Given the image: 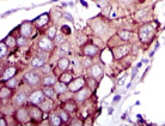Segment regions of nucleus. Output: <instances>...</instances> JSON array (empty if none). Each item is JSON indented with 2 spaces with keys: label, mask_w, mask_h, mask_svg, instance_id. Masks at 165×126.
I'll return each instance as SVG.
<instances>
[{
  "label": "nucleus",
  "mask_w": 165,
  "mask_h": 126,
  "mask_svg": "<svg viewBox=\"0 0 165 126\" xmlns=\"http://www.w3.org/2000/svg\"><path fill=\"white\" fill-rule=\"evenodd\" d=\"M154 31V28L151 25V24H145L140 28L139 30V37H140V41L142 43H146L147 40H150V37L152 36Z\"/></svg>",
  "instance_id": "f257e3e1"
},
{
  "label": "nucleus",
  "mask_w": 165,
  "mask_h": 126,
  "mask_svg": "<svg viewBox=\"0 0 165 126\" xmlns=\"http://www.w3.org/2000/svg\"><path fill=\"white\" fill-rule=\"evenodd\" d=\"M38 47L42 52H52L54 49V42L48 36H42L38 40Z\"/></svg>",
  "instance_id": "f03ea898"
},
{
  "label": "nucleus",
  "mask_w": 165,
  "mask_h": 126,
  "mask_svg": "<svg viewBox=\"0 0 165 126\" xmlns=\"http://www.w3.org/2000/svg\"><path fill=\"white\" fill-rule=\"evenodd\" d=\"M130 52V46L129 45H122L119 47H115L113 49V54L115 59H122L123 56H126Z\"/></svg>",
  "instance_id": "7ed1b4c3"
},
{
  "label": "nucleus",
  "mask_w": 165,
  "mask_h": 126,
  "mask_svg": "<svg viewBox=\"0 0 165 126\" xmlns=\"http://www.w3.org/2000/svg\"><path fill=\"white\" fill-rule=\"evenodd\" d=\"M85 84H86V81L83 78V77H78V78L73 79L68 84V90L71 93H77V91H79L81 88H84Z\"/></svg>",
  "instance_id": "20e7f679"
},
{
  "label": "nucleus",
  "mask_w": 165,
  "mask_h": 126,
  "mask_svg": "<svg viewBox=\"0 0 165 126\" xmlns=\"http://www.w3.org/2000/svg\"><path fill=\"white\" fill-rule=\"evenodd\" d=\"M90 95H91V89L90 88H81L79 91H77L75 95H74V99L77 102H80L83 103L84 101H86L87 99L90 97Z\"/></svg>",
  "instance_id": "39448f33"
},
{
  "label": "nucleus",
  "mask_w": 165,
  "mask_h": 126,
  "mask_svg": "<svg viewBox=\"0 0 165 126\" xmlns=\"http://www.w3.org/2000/svg\"><path fill=\"white\" fill-rule=\"evenodd\" d=\"M46 97V95L43 93V90H35L30 94V96H29V100H30V102L32 104H41L43 102Z\"/></svg>",
  "instance_id": "423d86ee"
},
{
  "label": "nucleus",
  "mask_w": 165,
  "mask_h": 126,
  "mask_svg": "<svg viewBox=\"0 0 165 126\" xmlns=\"http://www.w3.org/2000/svg\"><path fill=\"white\" fill-rule=\"evenodd\" d=\"M16 118L19 123H28L30 120V113H29V109L26 108H19L16 112Z\"/></svg>",
  "instance_id": "0eeeda50"
},
{
  "label": "nucleus",
  "mask_w": 165,
  "mask_h": 126,
  "mask_svg": "<svg viewBox=\"0 0 165 126\" xmlns=\"http://www.w3.org/2000/svg\"><path fill=\"white\" fill-rule=\"evenodd\" d=\"M25 81L28 82V84L29 85H32V86H35V85H37L38 83L41 82V78H40V74L38 73H36V72H32V71H30V72H28L26 74H25Z\"/></svg>",
  "instance_id": "6e6552de"
},
{
  "label": "nucleus",
  "mask_w": 165,
  "mask_h": 126,
  "mask_svg": "<svg viewBox=\"0 0 165 126\" xmlns=\"http://www.w3.org/2000/svg\"><path fill=\"white\" fill-rule=\"evenodd\" d=\"M16 73H17V67H14V66H8V67H6V69L4 70V72L1 73V81H3V82H6V81H8V79L13 78V77L16 76Z\"/></svg>",
  "instance_id": "1a4fd4ad"
},
{
  "label": "nucleus",
  "mask_w": 165,
  "mask_h": 126,
  "mask_svg": "<svg viewBox=\"0 0 165 126\" xmlns=\"http://www.w3.org/2000/svg\"><path fill=\"white\" fill-rule=\"evenodd\" d=\"M21 34H22V36L30 37L34 34V25H32V23L31 22H24L21 25Z\"/></svg>",
  "instance_id": "9d476101"
},
{
  "label": "nucleus",
  "mask_w": 165,
  "mask_h": 126,
  "mask_svg": "<svg viewBox=\"0 0 165 126\" xmlns=\"http://www.w3.org/2000/svg\"><path fill=\"white\" fill-rule=\"evenodd\" d=\"M103 73H104V71H103L102 65H99V64H95V65L91 66L90 74H91V77L96 78L97 81L102 78V77H103Z\"/></svg>",
  "instance_id": "9b49d317"
},
{
  "label": "nucleus",
  "mask_w": 165,
  "mask_h": 126,
  "mask_svg": "<svg viewBox=\"0 0 165 126\" xmlns=\"http://www.w3.org/2000/svg\"><path fill=\"white\" fill-rule=\"evenodd\" d=\"M83 53L85 56H95L98 53V47L96 45H92V43H87L83 48Z\"/></svg>",
  "instance_id": "f8f14e48"
},
{
  "label": "nucleus",
  "mask_w": 165,
  "mask_h": 126,
  "mask_svg": "<svg viewBox=\"0 0 165 126\" xmlns=\"http://www.w3.org/2000/svg\"><path fill=\"white\" fill-rule=\"evenodd\" d=\"M42 112L43 111L41 109V107H36V104L29 108V113H30L31 119L36 120V121H40L42 119Z\"/></svg>",
  "instance_id": "ddd939ff"
},
{
  "label": "nucleus",
  "mask_w": 165,
  "mask_h": 126,
  "mask_svg": "<svg viewBox=\"0 0 165 126\" xmlns=\"http://www.w3.org/2000/svg\"><path fill=\"white\" fill-rule=\"evenodd\" d=\"M48 22H49V15H48V13H43L42 16L37 17V18L35 19L34 24H35L37 28H42V26H44Z\"/></svg>",
  "instance_id": "4468645a"
},
{
  "label": "nucleus",
  "mask_w": 165,
  "mask_h": 126,
  "mask_svg": "<svg viewBox=\"0 0 165 126\" xmlns=\"http://www.w3.org/2000/svg\"><path fill=\"white\" fill-rule=\"evenodd\" d=\"M93 29L99 36H103V35H105L106 33H108V26L102 22H96L95 25H93Z\"/></svg>",
  "instance_id": "2eb2a0df"
},
{
  "label": "nucleus",
  "mask_w": 165,
  "mask_h": 126,
  "mask_svg": "<svg viewBox=\"0 0 165 126\" xmlns=\"http://www.w3.org/2000/svg\"><path fill=\"white\" fill-rule=\"evenodd\" d=\"M26 99H28V96H26V94L24 93V91H21V93H18V94H16V96H14V100H13V102L17 104V106H23L25 102H26Z\"/></svg>",
  "instance_id": "dca6fc26"
},
{
  "label": "nucleus",
  "mask_w": 165,
  "mask_h": 126,
  "mask_svg": "<svg viewBox=\"0 0 165 126\" xmlns=\"http://www.w3.org/2000/svg\"><path fill=\"white\" fill-rule=\"evenodd\" d=\"M53 86H54V89H55L56 94H64V93H66V91H67V89H68V85L65 84V83H62L61 81L56 82Z\"/></svg>",
  "instance_id": "f3484780"
},
{
  "label": "nucleus",
  "mask_w": 165,
  "mask_h": 126,
  "mask_svg": "<svg viewBox=\"0 0 165 126\" xmlns=\"http://www.w3.org/2000/svg\"><path fill=\"white\" fill-rule=\"evenodd\" d=\"M68 66H70V60L65 56L60 58L59 61H57V67H59V70L62 72H65L67 69H68Z\"/></svg>",
  "instance_id": "a211bd4d"
},
{
  "label": "nucleus",
  "mask_w": 165,
  "mask_h": 126,
  "mask_svg": "<svg viewBox=\"0 0 165 126\" xmlns=\"http://www.w3.org/2000/svg\"><path fill=\"white\" fill-rule=\"evenodd\" d=\"M62 108H64L65 111H67L68 113H73V112H75V111H77V104H75V102H74V101L68 100V101H66V102L64 103Z\"/></svg>",
  "instance_id": "6ab92c4d"
},
{
  "label": "nucleus",
  "mask_w": 165,
  "mask_h": 126,
  "mask_svg": "<svg viewBox=\"0 0 165 126\" xmlns=\"http://www.w3.org/2000/svg\"><path fill=\"white\" fill-rule=\"evenodd\" d=\"M53 106H54V103H53V101H52V99H49V97H47V100H43V102L41 103V109L43 111V112H49L52 108H53Z\"/></svg>",
  "instance_id": "aec40b11"
},
{
  "label": "nucleus",
  "mask_w": 165,
  "mask_h": 126,
  "mask_svg": "<svg viewBox=\"0 0 165 126\" xmlns=\"http://www.w3.org/2000/svg\"><path fill=\"white\" fill-rule=\"evenodd\" d=\"M61 123H62V120H61V118H60L59 114H56V113L49 114V124H50V125L59 126V125H61Z\"/></svg>",
  "instance_id": "412c9836"
},
{
  "label": "nucleus",
  "mask_w": 165,
  "mask_h": 126,
  "mask_svg": "<svg viewBox=\"0 0 165 126\" xmlns=\"http://www.w3.org/2000/svg\"><path fill=\"white\" fill-rule=\"evenodd\" d=\"M44 59H46V58H41V56H36V58H34V59L31 60V66L35 67V69H41V67L46 64Z\"/></svg>",
  "instance_id": "4be33fe9"
},
{
  "label": "nucleus",
  "mask_w": 165,
  "mask_h": 126,
  "mask_svg": "<svg viewBox=\"0 0 165 126\" xmlns=\"http://www.w3.org/2000/svg\"><path fill=\"white\" fill-rule=\"evenodd\" d=\"M55 83H56V77H54V76L47 74L44 78L42 79V84H43L44 86H53Z\"/></svg>",
  "instance_id": "5701e85b"
},
{
  "label": "nucleus",
  "mask_w": 165,
  "mask_h": 126,
  "mask_svg": "<svg viewBox=\"0 0 165 126\" xmlns=\"http://www.w3.org/2000/svg\"><path fill=\"white\" fill-rule=\"evenodd\" d=\"M59 81H61L62 83H65V84H67V85H68L72 81H73V74L72 73H70V72H64L61 76H60V79Z\"/></svg>",
  "instance_id": "b1692460"
},
{
  "label": "nucleus",
  "mask_w": 165,
  "mask_h": 126,
  "mask_svg": "<svg viewBox=\"0 0 165 126\" xmlns=\"http://www.w3.org/2000/svg\"><path fill=\"white\" fill-rule=\"evenodd\" d=\"M44 95H46V97H49V99H53L54 96L56 95V91L54 89V86H44V88L42 89Z\"/></svg>",
  "instance_id": "393cba45"
},
{
  "label": "nucleus",
  "mask_w": 165,
  "mask_h": 126,
  "mask_svg": "<svg viewBox=\"0 0 165 126\" xmlns=\"http://www.w3.org/2000/svg\"><path fill=\"white\" fill-rule=\"evenodd\" d=\"M11 94H12V89L8 88V86H6V85L0 89V97H1V100L8 97V96H11Z\"/></svg>",
  "instance_id": "a878e982"
},
{
  "label": "nucleus",
  "mask_w": 165,
  "mask_h": 126,
  "mask_svg": "<svg viewBox=\"0 0 165 126\" xmlns=\"http://www.w3.org/2000/svg\"><path fill=\"white\" fill-rule=\"evenodd\" d=\"M117 35L122 41H129V38H130V31L128 30H119Z\"/></svg>",
  "instance_id": "bb28decb"
},
{
  "label": "nucleus",
  "mask_w": 165,
  "mask_h": 126,
  "mask_svg": "<svg viewBox=\"0 0 165 126\" xmlns=\"http://www.w3.org/2000/svg\"><path fill=\"white\" fill-rule=\"evenodd\" d=\"M57 114L60 115V118H61L62 123H68V121H70V115H68L70 113L67 112V111H65L64 108H62V109H60Z\"/></svg>",
  "instance_id": "cd10ccee"
},
{
  "label": "nucleus",
  "mask_w": 165,
  "mask_h": 126,
  "mask_svg": "<svg viewBox=\"0 0 165 126\" xmlns=\"http://www.w3.org/2000/svg\"><path fill=\"white\" fill-rule=\"evenodd\" d=\"M147 13H148V8H141V10H139V11L137 12L135 18H137L138 21H141L142 18H145V17L147 16Z\"/></svg>",
  "instance_id": "c85d7f7f"
},
{
  "label": "nucleus",
  "mask_w": 165,
  "mask_h": 126,
  "mask_svg": "<svg viewBox=\"0 0 165 126\" xmlns=\"http://www.w3.org/2000/svg\"><path fill=\"white\" fill-rule=\"evenodd\" d=\"M59 52H60L61 54H67V53H70V52H71V46L67 43V42L62 43L61 46H59Z\"/></svg>",
  "instance_id": "c756f323"
},
{
  "label": "nucleus",
  "mask_w": 165,
  "mask_h": 126,
  "mask_svg": "<svg viewBox=\"0 0 165 126\" xmlns=\"http://www.w3.org/2000/svg\"><path fill=\"white\" fill-rule=\"evenodd\" d=\"M54 41H55V45L61 46L62 43H65V42H66L65 35H64V34H57V35L55 36V38H54Z\"/></svg>",
  "instance_id": "7c9ffc66"
},
{
  "label": "nucleus",
  "mask_w": 165,
  "mask_h": 126,
  "mask_svg": "<svg viewBox=\"0 0 165 126\" xmlns=\"http://www.w3.org/2000/svg\"><path fill=\"white\" fill-rule=\"evenodd\" d=\"M56 31H57L56 26H52V28H49V29L47 30V36L49 37V38H52V40H54L55 36L57 35V34H56Z\"/></svg>",
  "instance_id": "2f4dec72"
},
{
  "label": "nucleus",
  "mask_w": 165,
  "mask_h": 126,
  "mask_svg": "<svg viewBox=\"0 0 165 126\" xmlns=\"http://www.w3.org/2000/svg\"><path fill=\"white\" fill-rule=\"evenodd\" d=\"M86 82H87V84L90 85V89H91V90H96L97 85H98V81H97L96 78H93V77H91V78H89V79H87Z\"/></svg>",
  "instance_id": "473e14b6"
},
{
  "label": "nucleus",
  "mask_w": 165,
  "mask_h": 126,
  "mask_svg": "<svg viewBox=\"0 0 165 126\" xmlns=\"http://www.w3.org/2000/svg\"><path fill=\"white\" fill-rule=\"evenodd\" d=\"M5 43L8 47H14V46H17V40H16V38H13V37H11V36H7L5 38Z\"/></svg>",
  "instance_id": "72a5a7b5"
},
{
  "label": "nucleus",
  "mask_w": 165,
  "mask_h": 126,
  "mask_svg": "<svg viewBox=\"0 0 165 126\" xmlns=\"http://www.w3.org/2000/svg\"><path fill=\"white\" fill-rule=\"evenodd\" d=\"M17 83H18V82H17V79L13 77V78L6 81V82H5V85H6V86H8V88H11V89H14L16 86H17Z\"/></svg>",
  "instance_id": "f704fd0d"
},
{
  "label": "nucleus",
  "mask_w": 165,
  "mask_h": 126,
  "mask_svg": "<svg viewBox=\"0 0 165 126\" xmlns=\"http://www.w3.org/2000/svg\"><path fill=\"white\" fill-rule=\"evenodd\" d=\"M7 45L4 42V41H1L0 42V48H1V53H0V56L1 58H5V55L7 54Z\"/></svg>",
  "instance_id": "c9c22d12"
},
{
  "label": "nucleus",
  "mask_w": 165,
  "mask_h": 126,
  "mask_svg": "<svg viewBox=\"0 0 165 126\" xmlns=\"http://www.w3.org/2000/svg\"><path fill=\"white\" fill-rule=\"evenodd\" d=\"M42 73H44V74H49L50 72H52V70H53V66L52 65H49V64H44L42 67Z\"/></svg>",
  "instance_id": "e433bc0d"
},
{
  "label": "nucleus",
  "mask_w": 165,
  "mask_h": 126,
  "mask_svg": "<svg viewBox=\"0 0 165 126\" xmlns=\"http://www.w3.org/2000/svg\"><path fill=\"white\" fill-rule=\"evenodd\" d=\"M83 66L85 69H89V67L92 66V61H91V56H85L83 60Z\"/></svg>",
  "instance_id": "4c0bfd02"
},
{
  "label": "nucleus",
  "mask_w": 165,
  "mask_h": 126,
  "mask_svg": "<svg viewBox=\"0 0 165 126\" xmlns=\"http://www.w3.org/2000/svg\"><path fill=\"white\" fill-rule=\"evenodd\" d=\"M28 42H26V37L25 36H21L17 38V46L18 47H22V46H25Z\"/></svg>",
  "instance_id": "58836bf2"
},
{
  "label": "nucleus",
  "mask_w": 165,
  "mask_h": 126,
  "mask_svg": "<svg viewBox=\"0 0 165 126\" xmlns=\"http://www.w3.org/2000/svg\"><path fill=\"white\" fill-rule=\"evenodd\" d=\"M138 70H139V67H138V66L133 67V71H132V79H134V78H135V76H137V72H138Z\"/></svg>",
  "instance_id": "ea45409f"
},
{
  "label": "nucleus",
  "mask_w": 165,
  "mask_h": 126,
  "mask_svg": "<svg viewBox=\"0 0 165 126\" xmlns=\"http://www.w3.org/2000/svg\"><path fill=\"white\" fill-rule=\"evenodd\" d=\"M62 17L66 18V21H71V22L73 21V17H72V15H70V13H64Z\"/></svg>",
  "instance_id": "a19ab883"
},
{
  "label": "nucleus",
  "mask_w": 165,
  "mask_h": 126,
  "mask_svg": "<svg viewBox=\"0 0 165 126\" xmlns=\"http://www.w3.org/2000/svg\"><path fill=\"white\" fill-rule=\"evenodd\" d=\"M0 124H1V126H6L7 125V123H6V120L1 117V118H0Z\"/></svg>",
  "instance_id": "79ce46f5"
},
{
  "label": "nucleus",
  "mask_w": 165,
  "mask_h": 126,
  "mask_svg": "<svg viewBox=\"0 0 165 126\" xmlns=\"http://www.w3.org/2000/svg\"><path fill=\"white\" fill-rule=\"evenodd\" d=\"M120 100H121V96H120V95H116L115 97H114V103L117 102V101H120Z\"/></svg>",
  "instance_id": "37998d69"
},
{
  "label": "nucleus",
  "mask_w": 165,
  "mask_h": 126,
  "mask_svg": "<svg viewBox=\"0 0 165 126\" xmlns=\"http://www.w3.org/2000/svg\"><path fill=\"white\" fill-rule=\"evenodd\" d=\"M121 1H122L123 4H130V3H132V0H121Z\"/></svg>",
  "instance_id": "c03bdc74"
},
{
  "label": "nucleus",
  "mask_w": 165,
  "mask_h": 126,
  "mask_svg": "<svg viewBox=\"0 0 165 126\" xmlns=\"http://www.w3.org/2000/svg\"><path fill=\"white\" fill-rule=\"evenodd\" d=\"M80 3H81V4H83V5H84V6H85V7H86V6H87V4H86V3H85V1H84V0H80Z\"/></svg>",
  "instance_id": "a18cd8bd"
},
{
  "label": "nucleus",
  "mask_w": 165,
  "mask_h": 126,
  "mask_svg": "<svg viewBox=\"0 0 165 126\" xmlns=\"http://www.w3.org/2000/svg\"><path fill=\"white\" fill-rule=\"evenodd\" d=\"M145 1V0H140V3H144Z\"/></svg>",
  "instance_id": "49530a36"
}]
</instances>
